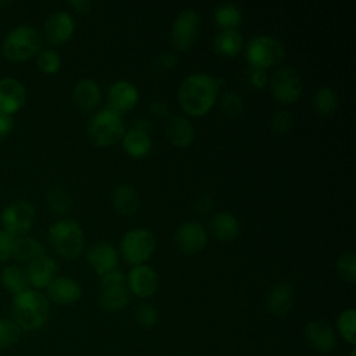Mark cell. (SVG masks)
I'll return each mask as SVG.
<instances>
[{"mask_svg": "<svg viewBox=\"0 0 356 356\" xmlns=\"http://www.w3.org/2000/svg\"><path fill=\"white\" fill-rule=\"evenodd\" d=\"M222 79L204 72L188 75L179 85L178 100L182 110L193 117H202L210 111L218 97Z\"/></svg>", "mask_w": 356, "mask_h": 356, "instance_id": "cell-1", "label": "cell"}, {"mask_svg": "<svg viewBox=\"0 0 356 356\" xmlns=\"http://www.w3.org/2000/svg\"><path fill=\"white\" fill-rule=\"evenodd\" d=\"M13 320L21 330L36 331L40 330L50 317L49 299L38 289H26L14 295L11 302Z\"/></svg>", "mask_w": 356, "mask_h": 356, "instance_id": "cell-2", "label": "cell"}, {"mask_svg": "<svg viewBox=\"0 0 356 356\" xmlns=\"http://www.w3.org/2000/svg\"><path fill=\"white\" fill-rule=\"evenodd\" d=\"M42 50V38L39 32L29 25L14 26L3 39L1 53L14 63L26 61Z\"/></svg>", "mask_w": 356, "mask_h": 356, "instance_id": "cell-3", "label": "cell"}, {"mask_svg": "<svg viewBox=\"0 0 356 356\" xmlns=\"http://www.w3.org/2000/svg\"><path fill=\"white\" fill-rule=\"evenodd\" d=\"M49 241L56 253L65 259H75L83 252V231L81 225L71 218L54 222L49 228Z\"/></svg>", "mask_w": 356, "mask_h": 356, "instance_id": "cell-4", "label": "cell"}, {"mask_svg": "<svg viewBox=\"0 0 356 356\" xmlns=\"http://www.w3.org/2000/svg\"><path fill=\"white\" fill-rule=\"evenodd\" d=\"M124 134L122 117L107 107L96 113L88 124V138L95 146H113L122 139Z\"/></svg>", "mask_w": 356, "mask_h": 356, "instance_id": "cell-5", "label": "cell"}, {"mask_svg": "<svg viewBox=\"0 0 356 356\" xmlns=\"http://www.w3.org/2000/svg\"><path fill=\"white\" fill-rule=\"evenodd\" d=\"M245 56L252 68L266 71L268 67L277 65L284 58L285 47L278 39L260 35L248 42Z\"/></svg>", "mask_w": 356, "mask_h": 356, "instance_id": "cell-6", "label": "cell"}, {"mask_svg": "<svg viewBox=\"0 0 356 356\" xmlns=\"http://www.w3.org/2000/svg\"><path fill=\"white\" fill-rule=\"evenodd\" d=\"M131 299L124 273L114 270L100 277L99 303L107 312H118L124 309Z\"/></svg>", "mask_w": 356, "mask_h": 356, "instance_id": "cell-7", "label": "cell"}, {"mask_svg": "<svg viewBox=\"0 0 356 356\" xmlns=\"http://www.w3.org/2000/svg\"><path fill=\"white\" fill-rule=\"evenodd\" d=\"M122 257L132 266L143 264L156 249V238L147 228H132L121 239Z\"/></svg>", "mask_w": 356, "mask_h": 356, "instance_id": "cell-8", "label": "cell"}, {"mask_svg": "<svg viewBox=\"0 0 356 356\" xmlns=\"http://www.w3.org/2000/svg\"><path fill=\"white\" fill-rule=\"evenodd\" d=\"M36 217L35 207L28 200H14L6 206L0 216L1 229L13 236H24L33 225Z\"/></svg>", "mask_w": 356, "mask_h": 356, "instance_id": "cell-9", "label": "cell"}, {"mask_svg": "<svg viewBox=\"0 0 356 356\" xmlns=\"http://www.w3.org/2000/svg\"><path fill=\"white\" fill-rule=\"evenodd\" d=\"M270 86L274 99L284 104L295 103L303 89L299 72L289 65H281L271 74Z\"/></svg>", "mask_w": 356, "mask_h": 356, "instance_id": "cell-10", "label": "cell"}, {"mask_svg": "<svg viewBox=\"0 0 356 356\" xmlns=\"http://www.w3.org/2000/svg\"><path fill=\"white\" fill-rule=\"evenodd\" d=\"M199 31H200V15L197 14V11L192 8L181 11L174 19L172 29H171L172 46L181 51L189 50L195 44L199 36Z\"/></svg>", "mask_w": 356, "mask_h": 356, "instance_id": "cell-11", "label": "cell"}, {"mask_svg": "<svg viewBox=\"0 0 356 356\" xmlns=\"http://www.w3.org/2000/svg\"><path fill=\"white\" fill-rule=\"evenodd\" d=\"M207 239L209 235L206 228L197 221H185L179 224L172 236L177 250L186 256L202 252L207 243Z\"/></svg>", "mask_w": 356, "mask_h": 356, "instance_id": "cell-12", "label": "cell"}, {"mask_svg": "<svg viewBox=\"0 0 356 356\" xmlns=\"http://www.w3.org/2000/svg\"><path fill=\"white\" fill-rule=\"evenodd\" d=\"M75 31V21L70 13L57 10L47 15L43 24V33L50 44L61 46L67 43Z\"/></svg>", "mask_w": 356, "mask_h": 356, "instance_id": "cell-13", "label": "cell"}, {"mask_svg": "<svg viewBox=\"0 0 356 356\" xmlns=\"http://www.w3.org/2000/svg\"><path fill=\"white\" fill-rule=\"evenodd\" d=\"M159 274L147 264L134 266L127 275L129 292L139 298H150L159 289Z\"/></svg>", "mask_w": 356, "mask_h": 356, "instance_id": "cell-14", "label": "cell"}, {"mask_svg": "<svg viewBox=\"0 0 356 356\" xmlns=\"http://www.w3.org/2000/svg\"><path fill=\"white\" fill-rule=\"evenodd\" d=\"M138 102V88L128 81H117L107 90V108L120 115L132 110Z\"/></svg>", "mask_w": 356, "mask_h": 356, "instance_id": "cell-15", "label": "cell"}, {"mask_svg": "<svg viewBox=\"0 0 356 356\" xmlns=\"http://www.w3.org/2000/svg\"><path fill=\"white\" fill-rule=\"evenodd\" d=\"M26 102V89L15 78H0V113L14 115Z\"/></svg>", "mask_w": 356, "mask_h": 356, "instance_id": "cell-16", "label": "cell"}, {"mask_svg": "<svg viewBox=\"0 0 356 356\" xmlns=\"http://www.w3.org/2000/svg\"><path fill=\"white\" fill-rule=\"evenodd\" d=\"M86 259L97 275H104L114 271L118 266V252L107 241L93 243L86 252Z\"/></svg>", "mask_w": 356, "mask_h": 356, "instance_id": "cell-17", "label": "cell"}, {"mask_svg": "<svg viewBox=\"0 0 356 356\" xmlns=\"http://www.w3.org/2000/svg\"><path fill=\"white\" fill-rule=\"evenodd\" d=\"M305 337L309 345L320 353L332 352L337 346L335 332L332 327L324 320L309 321L305 328Z\"/></svg>", "mask_w": 356, "mask_h": 356, "instance_id": "cell-18", "label": "cell"}, {"mask_svg": "<svg viewBox=\"0 0 356 356\" xmlns=\"http://www.w3.org/2000/svg\"><path fill=\"white\" fill-rule=\"evenodd\" d=\"M26 275L29 285H32L33 288H47L57 277V263L53 257L43 254L28 264Z\"/></svg>", "mask_w": 356, "mask_h": 356, "instance_id": "cell-19", "label": "cell"}, {"mask_svg": "<svg viewBox=\"0 0 356 356\" xmlns=\"http://www.w3.org/2000/svg\"><path fill=\"white\" fill-rule=\"evenodd\" d=\"M47 299L58 305H72L82 296V288L78 281L70 277H56L46 288Z\"/></svg>", "mask_w": 356, "mask_h": 356, "instance_id": "cell-20", "label": "cell"}, {"mask_svg": "<svg viewBox=\"0 0 356 356\" xmlns=\"http://www.w3.org/2000/svg\"><path fill=\"white\" fill-rule=\"evenodd\" d=\"M102 99V90L100 86L89 78L81 79L79 82L75 83L72 89V103L74 106L86 113L95 110Z\"/></svg>", "mask_w": 356, "mask_h": 356, "instance_id": "cell-21", "label": "cell"}, {"mask_svg": "<svg viewBox=\"0 0 356 356\" xmlns=\"http://www.w3.org/2000/svg\"><path fill=\"white\" fill-rule=\"evenodd\" d=\"M267 310L275 317H285L292 306H293V289L292 285L288 282L275 284L268 295L266 302Z\"/></svg>", "mask_w": 356, "mask_h": 356, "instance_id": "cell-22", "label": "cell"}, {"mask_svg": "<svg viewBox=\"0 0 356 356\" xmlns=\"http://www.w3.org/2000/svg\"><path fill=\"white\" fill-rule=\"evenodd\" d=\"M165 136L177 147H188L195 138L192 122L182 115H172L165 125Z\"/></svg>", "mask_w": 356, "mask_h": 356, "instance_id": "cell-23", "label": "cell"}, {"mask_svg": "<svg viewBox=\"0 0 356 356\" xmlns=\"http://www.w3.org/2000/svg\"><path fill=\"white\" fill-rule=\"evenodd\" d=\"M111 203L114 206V210L118 214L129 217L138 211L140 204V197L134 185L121 184L115 186V189L113 191Z\"/></svg>", "mask_w": 356, "mask_h": 356, "instance_id": "cell-24", "label": "cell"}, {"mask_svg": "<svg viewBox=\"0 0 356 356\" xmlns=\"http://www.w3.org/2000/svg\"><path fill=\"white\" fill-rule=\"evenodd\" d=\"M210 229L214 238L227 242L232 241L239 235L241 227L238 218L229 211H218L210 220Z\"/></svg>", "mask_w": 356, "mask_h": 356, "instance_id": "cell-25", "label": "cell"}, {"mask_svg": "<svg viewBox=\"0 0 356 356\" xmlns=\"http://www.w3.org/2000/svg\"><path fill=\"white\" fill-rule=\"evenodd\" d=\"M121 140L124 150L135 159L145 157L152 150V138L146 132H140L131 128L124 134Z\"/></svg>", "mask_w": 356, "mask_h": 356, "instance_id": "cell-26", "label": "cell"}, {"mask_svg": "<svg viewBox=\"0 0 356 356\" xmlns=\"http://www.w3.org/2000/svg\"><path fill=\"white\" fill-rule=\"evenodd\" d=\"M243 47V38L238 29L220 31L214 39V50L224 57H235Z\"/></svg>", "mask_w": 356, "mask_h": 356, "instance_id": "cell-27", "label": "cell"}, {"mask_svg": "<svg viewBox=\"0 0 356 356\" xmlns=\"http://www.w3.org/2000/svg\"><path fill=\"white\" fill-rule=\"evenodd\" d=\"M46 254V249L42 242L31 236H18L15 238L13 257L21 263H31L35 259Z\"/></svg>", "mask_w": 356, "mask_h": 356, "instance_id": "cell-28", "label": "cell"}, {"mask_svg": "<svg viewBox=\"0 0 356 356\" xmlns=\"http://www.w3.org/2000/svg\"><path fill=\"white\" fill-rule=\"evenodd\" d=\"M1 285L11 292L13 295H18L26 289H29V281L26 275V270L17 264H8L1 270L0 274Z\"/></svg>", "mask_w": 356, "mask_h": 356, "instance_id": "cell-29", "label": "cell"}, {"mask_svg": "<svg viewBox=\"0 0 356 356\" xmlns=\"http://www.w3.org/2000/svg\"><path fill=\"white\" fill-rule=\"evenodd\" d=\"M312 106L318 115L328 117L338 107V93L331 86H320L313 95Z\"/></svg>", "mask_w": 356, "mask_h": 356, "instance_id": "cell-30", "label": "cell"}, {"mask_svg": "<svg viewBox=\"0 0 356 356\" xmlns=\"http://www.w3.org/2000/svg\"><path fill=\"white\" fill-rule=\"evenodd\" d=\"M46 203L51 211L57 214H65L72 207V197L64 186L54 185L49 188L46 193Z\"/></svg>", "mask_w": 356, "mask_h": 356, "instance_id": "cell-31", "label": "cell"}, {"mask_svg": "<svg viewBox=\"0 0 356 356\" xmlns=\"http://www.w3.org/2000/svg\"><path fill=\"white\" fill-rule=\"evenodd\" d=\"M214 19L221 31L236 29L242 21V11L236 4H221L214 11Z\"/></svg>", "mask_w": 356, "mask_h": 356, "instance_id": "cell-32", "label": "cell"}, {"mask_svg": "<svg viewBox=\"0 0 356 356\" xmlns=\"http://www.w3.org/2000/svg\"><path fill=\"white\" fill-rule=\"evenodd\" d=\"M356 312L355 309H345L343 312H341V314L337 318V328L338 332L341 334V337L349 342V343H355L356 342Z\"/></svg>", "mask_w": 356, "mask_h": 356, "instance_id": "cell-33", "label": "cell"}, {"mask_svg": "<svg viewBox=\"0 0 356 356\" xmlns=\"http://www.w3.org/2000/svg\"><path fill=\"white\" fill-rule=\"evenodd\" d=\"M22 330L14 320L0 317V350L7 349L18 343Z\"/></svg>", "mask_w": 356, "mask_h": 356, "instance_id": "cell-34", "label": "cell"}, {"mask_svg": "<svg viewBox=\"0 0 356 356\" xmlns=\"http://www.w3.org/2000/svg\"><path fill=\"white\" fill-rule=\"evenodd\" d=\"M36 65L44 74H56L61 67V57L53 49H42L36 54Z\"/></svg>", "mask_w": 356, "mask_h": 356, "instance_id": "cell-35", "label": "cell"}, {"mask_svg": "<svg viewBox=\"0 0 356 356\" xmlns=\"http://www.w3.org/2000/svg\"><path fill=\"white\" fill-rule=\"evenodd\" d=\"M337 270L342 280L349 284L356 282V256L353 252L342 253L337 260Z\"/></svg>", "mask_w": 356, "mask_h": 356, "instance_id": "cell-36", "label": "cell"}, {"mask_svg": "<svg viewBox=\"0 0 356 356\" xmlns=\"http://www.w3.org/2000/svg\"><path fill=\"white\" fill-rule=\"evenodd\" d=\"M220 108L228 117H239L243 113V100L235 92H224L220 97Z\"/></svg>", "mask_w": 356, "mask_h": 356, "instance_id": "cell-37", "label": "cell"}, {"mask_svg": "<svg viewBox=\"0 0 356 356\" xmlns=\"http://www.w3.org/2000/svg\"><path fill=\"white\" fill-rule=\"evenodd\" d=\"M135 317H136V321L142 327L152 328L157 323V320H159V313H157V310L152 305L142 303V305L138 306Z\"/></svg>", "mask_w": 356, "mask_h": 356, "instance_id": "cell-38", "label": "cell"}, {"mask_svg": "<svg viewBox=\"0 0 356 356\" xmlns=\"http://www.w3.org/2000/svg\"><path fill=\"white\" fill-rule=\"evenodd\" d=\"M292 115L286 110H278L271 118V128L277 135H285L292 128Z\"/></svg>", "mask_w": 356, "mask_h": 356, "instance_id": "cell-39", "label": "cell"}, {"mask_svg": "<svg viewBox=\"0 0 356 356\" xmlns=\"http://www.w3.org/2000/svg\"><path fill=\"white\" fill-rule=\"evenodd\" d=\"M177 63H178V58H177L175 54L164 51V53L157 54V56L153 58V61H152V68H153V71H156V72L164 74V72H170L171 70H174L175 65H177Z\"/></svg>", "mask_w": 356, "mask_h": 356, "instance_id": "cell-40", "label": "cell"}, {"mask_svg": "<svg viewBox=\"0 0 356 356\" xmlns=\"http://www.w3.org/2000/svg\"><path fill=\"white\" fill-rule=\"evenodd\" d=\"M14 243L15 236L6 232L4 229H0V261H7L13 257Z\"/></svg>", "mask_w": 356, "mask_h": 356, "instance_id": "cell-41", "label": "cell"}, {"mask_svg": "<svg viewBox=\"0 0 356 356\" xmlns=\"http://www.w3.org/2000/svg\"><path fill=\"white\" fill-rule=\"evenodd\" d=\"M248 79L252 83V86H254L257 89H263L268 81V76L264 70L250 67L248 71Z\"/></svg>", "mask_w": 356, "mask_h": 356, "instance_id": "cell-42", "label": "cell"}, {"mask_svg": "<svg viewBox=\"0 0 356 356\" xmlns=\"http://www.w3.org/2000/svg\"><path fill=\"white\" fill-rule=\"evenodd\" d=\"M149 111L152 115L159 117V118H164L168 114V106L165 102L163 100H153L149 106Z\"/></svg>", "mask_w": 356, "mask_h": 356, "instance_id": "cell-43", "label": "cell"}, {"mask_svg": "<svg viewBox=\"0 0 356 356\" xmlns=\"http://www.w3.org/2000/svg\"><path fill=\"white\" fill-rule=\"evenodd\" d=\"M13 129H14L13 115H7V114L0 113V139L8 136Z\"/></svg>", "mask_w": 356, "mask_h": 356, "instance_id": "cell-44", "label": "cell"}, {"mask_svg": "<svg viewBox=\"0 0 356 356\" xmlns=\"http://www.w3.org/2000/svg\"><path fill=\"white\" fill-rule=\"evenodd\" d=\"M211 207H213V197H211L210 195H207V193L200 195V196L196 199V202H195V209H196V211H199V213H202V214H206Z\"/></svg>", "mask_w": 356, "mask_h": 356, "instance_id": "cell-45", "label": "cell"}, {"mask_svg": "<svg viewBox=\"0 0 356 356\" xmlns=\"http://www.w3.org/2000/svg\"><path fill=\"white\" fill-rule=\"evenodd\" d=\"M74 11L79 13V14H86L92 10V1L88 0H71L67 3Z\"/></svg>", "mask_w": 356, "mask_h": 356, "instance_id": "cell-46", "label": "cell"}, {"mask_svg": "<svg viewBox=\"0 0 356 356\" xmlns=\"http://www.w3.org/2000/svg\"><path fill=\"white\" fill-rule=\"evenodd\" d=\"M131 128H132V129H136V131H140V132L150 134V131H152V124H150L147 120H145V118H138V120H135V121L132 122Z\"/></svg>", "mask_w": 356, "mask_h": 356, "instance_id": "cell-47", "label": "cell"}, {"mask_svg": "<svg viewBox=\"0 0 356 356\" xmlns=\"http://www.w3.org/2000/svg\"><path fill=\"white\" fill-rule=\"evenodd\" d=\"M0 6H1V7H10V6H11V1H10V0H6V1H0Z\"/></svg>", "mask_w": 356, "mask_h": 356, "instance_id": "cell-48", "label": "cell"}, {"mask_svg": "<svg viewBox=\"0 0 356 356\" xmlns=\"http://www.w3.org/2000/svg\"><path fill=\"white\" fill-rule=\"evenodd\" d=\"M350 356H355V350H352V355Z\"/></svg>", "mask_w": 356, "mask_h": 356, "instance_id": "cell-49", "label": "cell"}]
</instances>
